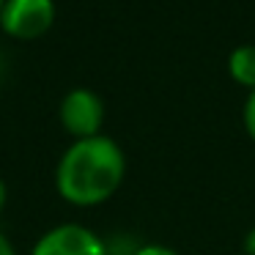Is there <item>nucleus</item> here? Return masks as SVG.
Segmentation results:
<instances>
[{
  "label": "nucleus",
  "instance_id": "9",
  "mask_svg": "<svg viewBox=\"0 0 255 255\" xmlns=\"http://www.w3.org/2000/svg\"><path fill=\"white\" fill-rule=\"evenodd\" d=\"M244 253H247V255H255V228H250L247 236H244Z\"/></svg>",
  "mask_w": 255,
  "mask_h": 255
},
{
  "label": "nucleus",
  "instance_id": "3",
  "mask_svg": "<svg viewBox=\"0 0 255 255\" xmlns=\"http://www.w3.org/2000/svg\"><path fill=\"white\" fill-rule=\"evenodd\" d=\"M55 0H6L0 25L14 39H39L55 22Z\"/></svg>",
  "mask_w": 255,
  "mask_h": 255
},
{
  "label": "nucleus",
  "instance_id": "1",
  "mask_svg": "<svg viewBox=\"0 0 255 255\" xmlns=\"http://www.w3.org/2000/svg\"><path fill=\"white\" fill-rule=\"evenodd\" d=\"M127 156L107 134L74 140L61 154L55 167V187L63 200L74 206L105 203L124 184Z\"/></svg>",
  "mask_w": 255,
  "mask_h": 255
},
{
  "label": "nucleus",
  "instance_id": "8",
  "mask_svg": "<svg viewBox=\"0 0 255 255\" xmlns=\"http://www.w3.org/2000/svg\"><path fill=\"white\" fill-rule=\"evenodd\" d=\"M0 255H17V250H14V244L8 242V236L3 231H0Z\"/></svg>",
  "mask_w": 255,
  "mask_h": 255
},
{
  "label": "nucleus",
  "instance_id": "4",
  "mask_svg": "<svg viewBox=\"0 0 255 255\" xmlns=\"http://www.w3.org/2000/svg\"><path fill=\"white\" fill-rule=\"evenodd\" d=\"M30 255H107V244L80 222H61L41 233Z\"/></svg>",
  "mask_w": 255,
  "mask_h": 255
},
{
  "label": "nucleus",
  "instance_id": "7",
  "mask_svg": "<svg viewBox=\"0 0 255 255\" xmlns=\"http://www.w3.org/2000/svg\"><path fill=\"white\" fill-rule=\"evenodd\" d=\"M134 255H178V253L167 244H143V247L134 250Z\"/></svg>",
  "mask_w": 255,
  "mask_h": 255
},
{
  "label": "nucleus",
  "instance_id": "12",
  "mask_svg": "<svg viewBox=\"0 0 255 255\" xmlns=\"http://www.w3.org/2000/svg\"><path fill=\"white\" fill-rule=\"evenodd\" d=\"M3 3H6V0H0V11H3Z\"/></svg>",
  "mask_w": 255,
  "mask_h": 255
},
{
  "label": "nucleus",
  "instance_id": "2",
  "mask_svg": "<svg viewBox=\"0 0 255 255\" xmlns=\"http://www.w3.org/2000/svg\"><path fill=\"white\" fill-rule=\"evenodd\" d=\"M58 118L63 129L74 134L77 140L102 134V121H105V102L96 91L91 88H72L58 105Z\"/></svg>",
  "mask_w": 255,
  "mask_h": 255
},
{
  "label": "nucleus",
  "instance_id": "11",
  "mask_svg": "<svg viewBox=\"0 0 255 255\" xmlns=\"http://www.w3.org/2000/svg\"><path fill=\"white\" fill-rule=\"evenodd\" d=\"M3 72H6V63H3V58H0V77H3Z\"/></svg>",
  "mask_w": 255,
  "mask_h": 255
},
{
  "label": "nucleus",
  "instance_id": "5",
  "mask_svg": "<svg viewBox=\"0 0 255 255\" xmlns=\"http://www.w3.org/2000/svg\"><path fill=\"white\" fill-rule=\"evenodd\" d=\"M228 72L236 83L255 88V44H239L228 55Z\"/></svg>",
  "mask_w": 255,
  "mask_h": 255
},
{
  "label": "nucleus",
  "instance_id": "6",
  "mask_svg": "<svg viewBox=\"0 0 255 255\" xmlns=\"http://www.w3.org/2000/svg\"><path fill=\"white\" fill-rule=\"evenodd\" d=\"M242 121H244V129H247V134L255 140V88L247 94V99H244V107H242Z\"/></svg>",
  "mask_w": 255,
  "mask_h": 255
},
{
  "label": "nucleus",
  "instance_id": "10",
  "mask_svg": "<svg viewBox=\"0 0 255 255\" xmlns=\"http://www.w3.org/2000/svg\"><path fill=\"white\" fill-rule=\"evenodd\" d=\"M6 200H8V189H6V181L0 178V211H3V206H6Z\"/></svg>",
  "mask_w": 255,
  "mask_h": 255
}]
</instances>
